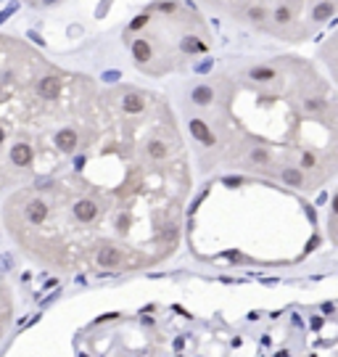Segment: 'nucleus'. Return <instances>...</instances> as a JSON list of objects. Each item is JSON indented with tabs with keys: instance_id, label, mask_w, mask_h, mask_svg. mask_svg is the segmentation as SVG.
Wrapping results in <instances>:
<instances>
[{
	"instance_id": "8",
	"label": "nucleus",
	"mask_w": 338,
	"mask_h": 357,
	"mask_svg": "<svg viewBox=\"0 0 338 357\" xmlns=\"http://www.w3.org/2000/svg\"><path fill=\"white\" fill-rule=\"evenodd\" d=\"M325 236L330 238V244L338 249V185L333 188L328 199V212H325Z\"/></svg>"
},
{
	"instance_id": "3",
	"label": "nucleus",
	"mask_w": 338,
	"mask_h": 357,
	"mask_svg": "<svg viewBox=\"0 0 338 357\" xmlns=\"http://www.w3.org/2000/svg\"><path fill=\"white\" fill-rule=\"evenodd\" d=\"M106 88L0 35V193L42 180L95 135Z\"/></svg>"
},
{
	"instance_id": "2",
	"label": "nucleus",
	"mask_w": 338,
	"mask_h": 357,
	"mask_svg": "<svg viewBox=\"0 0 338 357\" xmlns=\"http://www.w3.org/2000/svg\"><path fill=\"white\" fill-rule=\"evenodd\" d=\"M180 114L204 175H243L301 196L338 178V90L304 56L225 64L185 90Z\"/></svg>"
},
{
	"instance_id": "4",
	"label": "nucleus",
	"mask_w": 338,
	"mask_h": 357,
	"mask_svg": "<svg viewBox=\"0 0 338 357\" xmlns=\"http://www.w3.org/2000/svg\"><path fill=\"white\" fill-rule=\"evenodd\" d=\"M125 43L140 71L164 77L196 64L211 48L214 35L204 16L177 0H161L146 8L125 29Z\"/></svg>"
},
{
	"instance_id": "7",
	"label": "nucleus",
	"mask_w": 338,
	"mask_h": 357,
	"mask_svg": "<svg viewBox=\"0 0 338 357\" xmlns=\"http://www.w3.org/2000/svg\"><path fill=\"white\" fill-rule=\"evenodd\" d=\"M11 320H14V296H11L8 283L0 278V339L8 334Z\"/></svg>"
},
{
	"instance_id": "1",
	"label": "nucleus",
	"mask_w": 338,
	"mask_h": 357,
	"mask_svg": "<svg viewBox=\"0 0 338 357\" xmlns=\"http://www.w3.org/2000/svg\"><path fill=\"white\" fill-rule=\"evenodd\" d=\"M190 148L167 95L106 88L95 135L63 167L8 193L14 244L56 272L119 275L159 268L183 241Z\"/></svg>"
},
{
	"instance_id": "5",
	"label": "nucleus",
	"mask_w": 338,
	"mask_h": 357,
	"mask_svg": "<svg viewBox=\"0 0 338 357\" xmlns=\"http://www.w3.org/2000/svg\"><path fill=\"white\" fill-rule=\"evenodd\" d=\"M211 14L283 43H307L338 19V0H198Z\"/></svg>"
},
{
	"instance_id": "6",
	"label": "nucleus",
	"mask_w": 338,
	"mask_h": 357,
	"mask_svg": "<svg viewBox=\"0 0 338 357\" xmlns=\"http://www.w3.org/2000/svg\"><path fill=\"white\" fill-rule=\"evenodd\" d=\"M320 67L325 69V74L330 77V82L338 90V24L320 45Z\"/></svg>"
}]
</instances>
